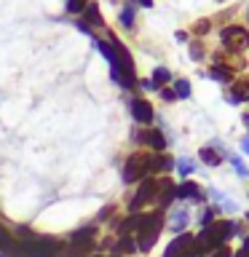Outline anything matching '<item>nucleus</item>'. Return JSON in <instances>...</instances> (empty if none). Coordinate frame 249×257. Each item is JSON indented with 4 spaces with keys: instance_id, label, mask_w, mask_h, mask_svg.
I'll return each instance as SVG.
<instances>
[{
    "instance_id": "nucleus-13",
    "label": "nucleus",
    "mask_w": 249,
    "mask_h": 257,
    "mask_svg": "<svg viewBox=\"0 0 249 257\" xmlns=\"http://www.w3.org/2000/svg\"><path fill=\"white\" fill-rule=\"evenodd\" d=\"M188 222H190L188 209H180V212H174V214H172V220H169V225H172V230H174V233L185 230V225H188Z\"/></svg>"
},
{
    "instance_id": "nucleus-21",
    "label": "nucleus",
    "mask_w": 249,
    "mask_h": 257,
    "mask_svg": "<svg viewBox=\"0 0 249 257\" xmlns=\"http://www.w3.org/2000/svg\"><path fill=\"white\" fill-rule=\"evenodd\" d=\"M120 24H123V27H134V11L132 8H123V11H120Z\"/></svg>"
},
{
    "instance_id": "nucleus-24",
    "label": "nucleus",
    "mask_w": 249,
    "mask_h": 257,
    "mask_svg": "<svg viewBox=\"0 0 249 257\" xmlns=\"http://www.w3.org/2000/svg\"><path fill=\"white\" fill-rule=\"evenodd\" d=\"M209 27H212V24H209V19H201V22H196V35H204V32H209Z\"/></svg>"
},
{
    "instance_id": "nucleus-3",
    "label": "nucleus",
    "mask_w": 249,
    "mask_h": 257,
    "mask_svg": "<svg viewBox=\"0 0 249 257\" xmlns=\"http://www.w3.org/2000/svg\"><path fill=\"white\" fill-rule=\"evenodd\" d=\"M220 38H222V46L228 48L230 54H238V51H246L249 48V32L244 27H225L220 32Z\"/></svg>"
},
{
    "instance_id": "nucleus-10",
    "label": "nucleus",
    "mask_w": 249,
    "mask_h": 257,
    "mask_svg": "<svg viewBox=\"0 0 249 257\" xmlns=\"http://www.w3.org/2000/svg\"><path fill=\"white\" fill-rule=\"evenodd\" d=\"M209 75H212L214 80H220V83H233V70L228 67V64L214 62V64H212V70H209Z\"/></svg>"
},
{
    "instance_id": "nucleus-7",
    "label": "nucleus",
    "mask_w": 249,
    "mask_h": 257,
    "mask_svg": "<svg viewBox=\"0 0 249 257\" xmlns=\"http://www.w3.org/2000/svg\"><path fill=\"white\" fill-rule=\"evenodd\" d=\"M193 241H196V238H193L190 233H182V236H177L172 244L166 246V254H164V257H182L185 252H190Z\"/></svg>"
},
{
    "instance_id": "nucleus-32",
    "label": "nucleus",
    "mask_w": 249,
    "mask_h": 257,
    "mask_svg": "<svg viewBox=\"0 0 249 257\" xmlns=\"http://www.w3.org/2000/svg\"><path fill=\"white\" fill-rule=\"evenodd\" d=\"M246 220H249V214H246Z\"/></svg>"
},
{
    "instance_id": "nucleus-15",
    "label": "nucleus",
    "mask_w": 249,
    "mask_h": 257,
    "mask_svg": "<svg viewBox=\"0 0 249 257\" xmlns=\"http://www.w3.org/2000/svg\"><path fill=\"white\" fill-rule=\"evenodd\" d=\"M177 161L174 158H169V156H158V158H153V169H158V172H172Z\"/></svg>"
},
{
    "instance_id": "nucleus-1",
    "label": "nucleus",
    "mask_w": 249,
    "mask_h": 257,
    "mask_svg": "<svg viewBox=\"0 0 249 257\" xmlns=\"http://www.w3.org/2000/svg\"><path fill=\"white\" fill-rule=\"evenodd\" d=\"M233 233H236V225L228 222V220L206 225V228L198 233V238L193 241V244H196V252H214V249L225 246V241H228Z\"/></svg>"
},
{
    "instance_id": "nucleus-25",
    "label": "nucleus",
    "mask_w": 249,
    "mask_h": 257,
    "mask_svg": "<svg viewBox=\"0 0 249 257\" xmlns=\"http://www.w3.org/2000/svg\"><path fill=\"white\" fill-rule=\"evenodd\" d=\"M209 257H233V249H228V246H220V249H214Z\"/></svg>"
},
{
    "instance_id": "nucleus-31",
    "label": "nucleus",
    "mask_w": 249,
    "mask_h": 257,
    "mask_svg": "<svg viewBox=\"0 0 249 257\" xmlns=\"http://www.w3.org/2000/svg\"><path fill=\"white\" fill-rule=\"evenodd\" d=\"M241 120H244V126L249 128V115H244V118H241Z\"/></svg>"
},
{
    "instance_id": "nucleus-29",
    "label": "nucleus",
    "mask_w": 249,
    "mask_h": 257,
    "mask_svg": "<svg viewBox=\"0 0 249 257\" xmlns=\"http://www.w3.org/2000/svg\"><path fill=\"white\" fill-rule=\"evenodd\" d=\"M241 148H244V153L249 156V137H244V142H241Z\"/></svg>"
},
{
    "instance_id": "nucleus-12",
    "label": "nucleus",
    "mask_w": 249,
    "mask_h": 257,
    "mask_svg": "<svg viewBox=\"0 0 249 257\" xmlns=\"http://www.w3.org/2000/svg\"><path fill=\"white\" fill-rule=\"evenodd\" d=\"M198 158L204 161L206 166H220V164H222V156L212 148V145H209V148H201V150H198Z\"/></svg>"
},
{
    "instance_id": "nucleus-23",
    "label": "nucleus",
    "mask_w": 249,
    "mask_h": 257,
    "mask_svg": "<svg viewBox=\"0 0 249 257\" xmlns=\"http://www.w3.org/2000/svg\"><path fill=\"white\" fill-rule=\"evenodd\" d=\"M190 56H193V59H204V46H201L198 43V40H196V43H190Z\"/></svg>"
},
{
    "instance_id": "nucleus-5",
    "label": "nucleus",
    "mask_w": 249,
    "mask_h": 257,
    "mask_svg": "<svg viewBox=\"0 0 249 257\" xmlns=\"http://www.w3.org/2000/svg\"><path fill=\"white\" fill-rule=\"evenodd\" d=\"M132 115H134V120L137 123H142V126H148V123H153V104L148 102V99H132Z\"/></svg>"
},
{
    "instance_id": "nucleus-26",
    "label": "nucleus",
    "mask_w": 249,
    "mask_h": 257,
    "mask_svg": "<svg viewBox=\"0 0 249 257\" xmlns=\"http://www.w3.org/2000/svg\"><path fill=\"white\" fill-rule=\"evenodd\" d=\"M161 96H164L166 102H172V99H177V94L172 91V88H161Z\"/></svg>"
},
{
    "instance_id": "nucleus-27",
    "label": "nucleus",
    "mask_w": 249,
    "mask_h": 257,
    "mask_svg": "<svg viewBox=\"0 0 249 257\" xmlns=\"http://www.w3.org/2000/svg\"><path fill=\"white\" fill-rule=\"evenodd\" d=\"M233 166H236V172H238L241 177H246V169H244V164H241L238 158H233Z\"/></svg>"
},
{
    "instance_id": "nucleus-18",
    "label": "nucleus",
    "mask_w": 249,
    "mask_h": 257,
    "mask_svg": "<svg viewBox=\"0 0 249 257\" xmlns=\"http://www.w3.org/2000/svg\"><path fill=\"white\" fill-rule=\"evenodd\" d=\"M174 94L182 96V99H188V96H190V83H188V80H177V83H174Z\"/></svg>"
},
{
    "instance_id": "nucleus-11",
    "label": "nucleus",
    "mask_w": 249,
    "mask_h": 257,
    "mask_svg": "<svg viewBox=\"0 0 249 257\" xmlns=\"http://www.w3.org/2000/svg\"><path fill=\"white\" fill-rule=\"evenodd\" d=\"M91 238H94V230L91 228H80L78 233H72V246L75 249H86L88 244H91Z\"/></svg>"
},
{
    "instance_id": "nucleus-30",
    "label": "nucleus",
    "mask_w": 249,
    "mask_h": 257,
    "mask_svg": "<svg viewBox=\"0 0 249 257\" xmlns=\"http://www.w3.org/2000/svg\"><path fill=\"white\" fill-rule=\"evenodd\" d=\"M137 3H140V6H145V8H150V6H153V0H137Z\"/></svg>"
},
{
    "instance_id": "nucleus-19",
    "label": "nucleus",
    "mask_w": 249,
    "mask_h": 257,
    "mask_svg": "<svg viewBox=\"0 0 249 257\" xmlns=\"http://www.w3.org/2000/svg\"><path fill=\"white\" fill-rule=\"evenodd\" d=\"M174 166L180 169V174H182V177H188V174L193 172V169H196V166H193V161H190V158H180Z\"/></svg>"
},
{
    "instance_id": "nucleus-22",
    "label": "nucleus",
    "mask_w": 249,
    "mask_h": 257,
    "mask_svg": "<svg viewBox=\"0 0 249 257\" xmlns=\"http://www.w3.org/2000/svg\"><path fill=\"white\" fill-rule=\"evenodd\" d=\"M214 214H217V209H214V206H209L206 212L201 214V225H204V228H206V225H212V222H214Z\"/></svg>"
},
{
    "instance_id": "nucleus-20",
    "label": "nucleus",
    "mask_w": 249,
    "mask_h": 257,
    "mask_svg": "<svg viewBox=\"0 0 249 257\" xmlns=\"http://www.w3.org/2000/svg\"><path fill=\"white\" fill-rule=\"evenodd\" d=\"M86 6H88V0H67V11H70V14L86 11Z\"/></svg>"
},
{
    "instance_id": "nucleus-17",
    "label": "nucleus",
    "mask_w": 249,
    "mask_h": 257,
    "mask_svg": "<svg viewBox=\"0 0 249 257\" xmlns=\"http://www.w3.org/2000/svg\"><path fill=\"white\" fill-rule=\"evenodd\" d=\"M115 252H118V254H134V252H137V241L120 238L118 244H115Z\"/></svg>"
},
{
    "instance_id": "nucleus-2",
    "label": "nucleus",
    "mask_w": 249,
    "mask_h": 257,
    "mask_svg": "<svg viewBox=\"0 0 249 257\" xmlns=\"http://www.w3.org/2000/svg\"><path fill=\"white\" fill-rule=\"evenodd\" d=\"M150 169H153V158L145 156V153H134V156L126 161V166H123V182L142 180V177L148 174Z\"/></svg>"
},
{
    "instance_id": "nucleus-4",
    "label": "nucleus",
    "mask_w": 249,
    "mask_h": 257,
    "mask_svg": "<svg viewBox=\"0 0 249 257\" xmlns=\"http://www.w3.org/2000/svg\"><path fill=\"white\" fill-rule=\"evenodd\" d=\"M156 196H158V182H156V180H145V182L140 185V190H137V196L132 198L129 209H132V212H140V209H142L145 204H150Z\"/></svg>"
},
{
    "instance_id": "nucleus-8",
    "label": "nucleus",
    "mask_w": 249,
    "mask_h": 257,
    "mask_svg": "<svg viewBox=\"0 0 249 257\" xmlns=\"http://www.w3.org/2000/svg\"><path fill=\"white\" fill-rule=\"evenodd\" d=\"M174 193H177V198H190V201H201V198H204V190H201V185L188 182V180H185L182 185H177Z\"/></svg>"
},
{
    "instance_id": "nucleus-14",
    "label": "nucleus",
    "mask_w": 249,
    "mask_h": 257,
    "mask_svg": "<svg viewBox=\"0 0 249 257\" xmlns=\"http://www.w3.org/2000/svg\"><path fill=\"white\" fill-rule=\"evenodd\" d=\"M169 80H172V72H169L166 67H156V72H153V86H156V88H164Z\"/></svg>"
},
{
    "instance_id": "nucleus-6",
    "label": "nucleus",
    "mask_w": 249,
    "mask_h": 257,
    "mask_svg": "<svg viewBox=\"0 0 249 257\" xmlns=\"http://www.w3.org/2000/svg\"><path fill=\"white\" fill-rule=\"evenodd\" d=\"M137 142H142V145H148V148H153L156 153H161L166 148V140H164V134L156 132V128H145V132H137Z\"/></svg>"
},
{
    "instance_id": "nucleus-9",
    "label": "nucleus",
    "mask_w": 249,
    "mask_h": 257,
    "mask_svg": "<svg viewBox=\"0 0 249 257\" xmlns=\"http://www.w3.org/2000/svg\"><path fill=\"white\" fill-rule=\"evenodd\" d=\"M246 99H249V83H246V80H233L228 102L230 104H241V102H246Z\"/></svg>"
},
{
    "instance_id": "nucleus-16",
    "label": "nucleus",
    "mask_w": 249,
    "mask_h": 257,
    "mask_svg": "<svg viewBox=\"0 0 249 257\" xmlns=\"http://www.w3.org/2000/svg\"><path fill=\"white\" fill-rule=\"evenodd\" d=\"M86 19L91 22L94 27H102V24H104L102 16H99V8H96V3H88V6H86Z\"/></svg>"
},
{
    "instance_id": "nucleus-28",
    "label": "nucleus",
    "mask_w": 249,
    "mask_h": 257,
    "mask_svg": "<svg viewBox=\"0 0 249 257\" xmlns=\"http://www.w3.org/2000/svg\"><path fill=\"white\" fill-rule=\"evenodd\" d=\"M236 257H249V236L244 238V246H241V252H238Z\"/></svg>"
}]
</instances>
